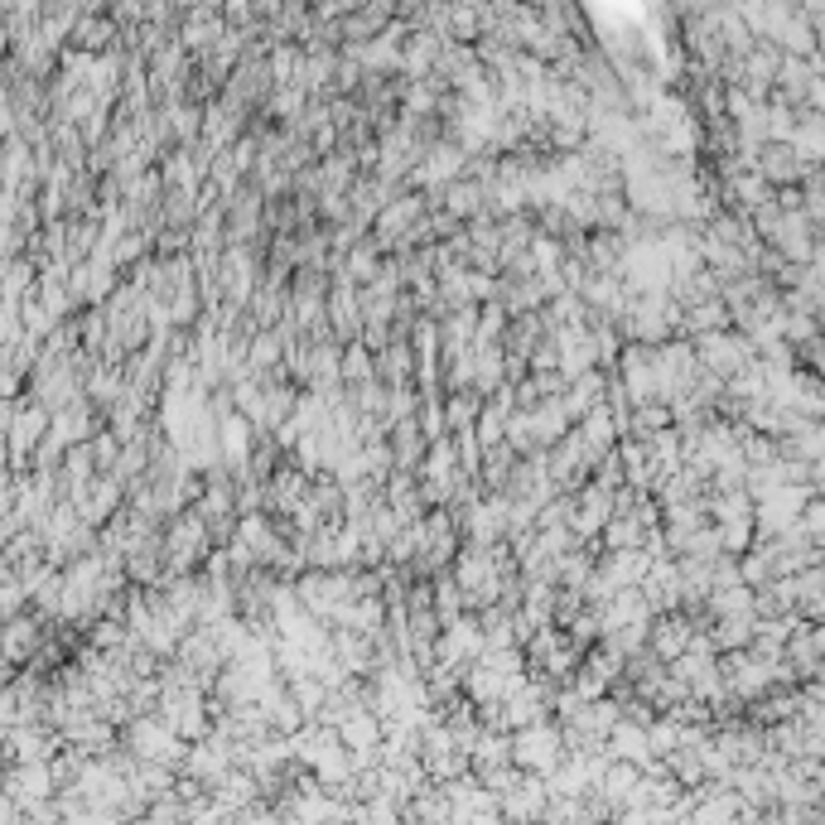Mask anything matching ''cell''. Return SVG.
Wrapping results in <instances>:
<instances>
[{
	"mask_svg": "<svg viewBox=\"0 0 825 825\" xmlns=\"http://www.w3.org/2000/svg\"><path fill=\"white\" fill-rule=\"evenodd\" d=\"M512 758L517 768L536 772V777H550L570 758V743H565V724L560 719H536L526 729H512Z\"/></svg>",
	"mask_w": 825,
	"mask_h": 825,
	"instance_id": "1",
	"label": "cell"
},
{
	"mask_svg": "<svg viewBox=\"0 0 825 825\" xmlns=\"http://www.w3.org/2000/svg\"><path fill=\"white\" fill-rule=\"evenodd\" d=\"M271 362H280V338L261 329V333H256V343H251V367H256V372H266Z\"/></svg>",
	"mask_w": 825,
	"mask_h": 825,
	"instance_id": "4",
	"label": "cell"
},
{
	"mask_svg": "<svg viewBox=\"0 0 825 825\" xmlns=\"http://www.w3.org/2000/svg\"><path fill=\"white\" fill-rule=\"evenodd\" d=\"M686 623L681 618H661L657 628H652V657L657 661H676L681 652H686Z\"/></svg>",
	"mask_w": 825,
	"mask_h": 825,
	"instance_id": "2",
	"label": "cell"
},
{
	"mask_svg": "<svg viewBox=\"0 0 825 825\" xmlns=\"http://www.w3.org/2000/svg\"><path fill=\"white\" fill-rule=\"evenodd\" d=\"M483 208H488V193L478 189V184H454V189H449V213L459 222L483 218Z\"/></svg>",
	"mask_w": 825,
	"mask_h": 825,
	"instance_id": "3",
	"label": "cell"
}]
</instances>
